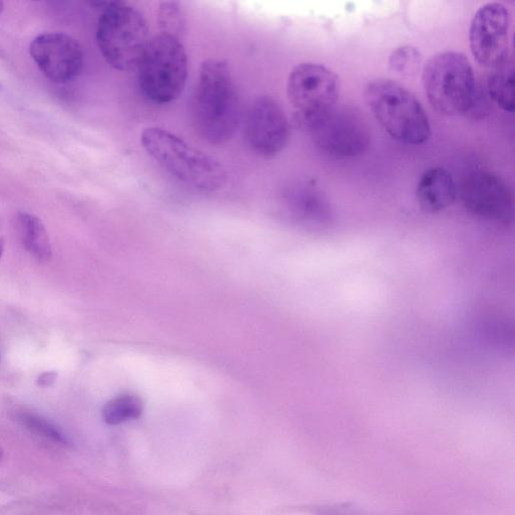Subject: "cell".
I'll list each match as a JSON object with an SVG mask.
<instances>
[{"label": "cell", "mask_w": 515, "mask_h": 515, "mask_svg": "<svg viewBox=\"0 0 515 515\" xmlns=\"http://www.w3.org/2000/svg\"><path fill=\"white\" fill-rule=\"evenodd\" d=\"M240 101L228 64L218 59L203 62L193 100L199 134L213 145L227 143L240 122Z\"/></svg>", "instance_id": "1"}, {"label": "cell", "mask_w": 515, "mask_h": 515, "mask_svg": "<svg viewBox=\"0 0 515 515\" xmlns=\"http://www.w3.org/2000/svg\"><path fill=\"white\" fill-rule=\"evenodd\" d=\"M140 141L167 174L186 186L204 193L220 192L227 187L228 175L223 164L175 133L149 127L142 132Z\"/></svg>", "instance_id": "2"}, {"label": "cell", "mask_w": 515, "mask_h": 515, "mask_svg": "<svg viewBox=\"0 0 515 515\" xmlns=\"http://www.w3.org/2000/svg\"><path fill=\"white\" fill-rule=\"evenodd\" d=\"M367 104L388 134L406 144H423L431 136L429 118L415 95L391 79L380 78L366 87Z\"/></svg>", "instance_id": "3"}, {"label": "cell", "mask_w": 515, "mask_h": 515, "mask_svg": "<svg viewBox=\"0 0 515 515\" xmlns=\"http://www.w3.org/2000/svg\"><path fill=\"white\" fill-rule=\"evenodd\" d=\"M423 85L431 106L442 115L472 113L479 100L472 66L461 53L433 56L424 67Z\"/></svg>", "instance_id": "4"}, {"label": "cell", "mask_w": 515, "mask_h": 515, "mask_svg": "<svg viewBox=\"0 0 515 515\" xmlns=\"http://www.w3.org/2000/svg\"><path fill=\"white\" fill-rule=\"evenodd\" d=\"M96 39L105 61L122 72L138 68L150 41L145 17L126 3L106 5Z\"/></svg>", "instance_id": "5"}, {"label": "cell", "mask_w": 515, "mask_h": 515, "mask_svg": "<svg viewBox=\"0 0 515 515\" xmlns=\"http://www.w3.org/2000/svg\"><path fill=\"white\" fill-rule=\"evenodd\" d=\"M143 95L156 104L176 101L185 91L189 61L181 39L159 33L150 39L138 66Z\"/></svg>", "instance_id": "6"}, {"label": "cell", "mask_w": 515, "mask_h": 515, "mask_svg": "<svg viewBox=\"0 0 515 515\" xmlns=\"http://www.w3.org/2000/svg\"><path fill=\"white\" fill-rule=\"evenodd\" d=\"M303 126L317 147L332 156L355 157L363 154L370 145L369 127L354 108L336 104Z\"/></svg>", "instance_id": "7"}, {"label": "cell", "mask_w": 515, "mask_h": 515, "mask_svg": "<svg viewBox=\"0 0 515 515\" xmlns=\"http://www.w3.org/2000/svg\"><path fill=\"white\" fill-rule=\"evenodd\" d=\"M287 95L303 125L337 104L339 81L326 67L303 63L292 70L288 79Z\"/></svg>", "instance_id": "8"}, {"label": "cell", "mask_w": 515, "mask_h": 515, "mask_svg": "<svg viewBox=\"0 0 515 515\" xmlns=\"http://www.w3.org/2000/svg\"><path fill=\"white\" fill-rule=\"evenodd\" d=\"M510 14L498 3L480 8L471 22L469 44L476 62L497 69L507 63Z\"/></svg>", "instance_id": "9"}, {"label": "cell", "mask_w": 515, "mask_h": 515, "mask_svg": "<svg viewBox=\"0 0 515 515\" xmlns=\"http://www.w3.org/2000/svg\"><path fill=\"white\" fill-rule=\"evenodd\" d=\"M30 54L39 70L55 83L76 80L84 67L82 46L64 33L51 32L38 36L31 43Z\"/></svg>", "instance_id": "10"}, {"label": "cell", "mask_w": 515, "mask_h": 515, "mask_svg": "<svg viewBox=\"0 0 515 515\" xmlns=\"http://www.w3.org/2000/svg\"><path fill=\"white\" fill-rule=\"evenodd\" d=\"M246 136L250 147L261 156L273 157L287 146L290 124L279 104L271 96H261L249 109Z\"/></svg>", "instance_id": "11"}, {"label": "cell", "mask_w": 515, "mask_h": 515, "mask_svg": "<svg viewBox=\"0 0 515 515\" xmlns=\"http://www.w3.org/2000/svg\"><path fill=\"white\" fill-rule=\"evenodd\" d=\"M460 197L464 207L477 217L500 223L512 219V191L497 175L487 171L471 174L462 184Z\"/></svg>", "instance_id": "12"}, {"label": "cell", "mask_w": 515, "mask_h": 515, "mask_svg": "<svg viewBox=\"0 0 515 515\" xmlns=\"http://www.w3.org/2000/svg\"><path fill=\"white\" fill-rule=\"evenodd\" d=\"M457 196L456 183L447 169L434 167L425 171L417 189L419 205L425 212L440 213L452 206Z\"/></svg>", "instance_id": "13"}, {"label": "cell", "mask_w": 515, "mask_h": 515, "mask_svg": "<svg viewBox=\"0 0 515 515\" xmlns=\"http://www.w3.org/2000/svg\"><path fill=\"white\" fill-rule=\"evenodd\" d=\"M20 240L27 252L39 263H49L53 251L49 234L43 222L29 213H20L17 218Z\"/></svg>", "instance_id": "14"}, {"label": "cell", "mask_w": 515, "mask_h": 515, "mask_svg": "<svg viewBox=\"0 0 515 515\" xmlns=\"http://www.w3.org/2000/svg\"><path fill=\"white\" fill-rule=\"evenodd\" d=\"M514 83V70L512 67H508L507 63L495 69L488 79L487 91L489 97L503 111L513 112L515 109Z\"/></svg>", "instance_id": "15"}, {"label": "cell", "mask_w": 515, "mask_h": 515, "mask_svg": "<svg viewBox=\"0 0 515 515\" xmlns=\"http://www.w3.org/2000/svg\"><path fill=\"white\" fill-rule=\"evenodd\" d=\"M143 411L141 400L134 395H122L103 408V419L108 425L116 426L122 423L138 419Z\"/></svg>", "instance_id": "16"}, {"label": "cell", "mask_w": 515, "mask_h": 515, "mask_svg": "<svg viewBox=\"0 0 515 515\" xmlns=\"http://www.w3.org/2000/svg\"><path fill=\"white\" fill-rule=\"evenodd\" d=\"M160 33L181 39L186 26L184 12L179 3L164 2L158 8Z\"/></svg>", "instance_id": "17"}, {"label": "cell", "mask_w": 515, "mask_h": 515, "mask_svg": "<svg viewBox=\"0 0 515 515\" xmlns=\"http://www.w3.org/2000/svg\"><path fill=\"white\" fill-rule=\"evenodd\" d=\"M19 421L28 430L39 437L59 445L68 444V439L61 430L43 417L23 413L19 416Z\"/></svg>", "instance_id": "18"}, {"label": "cell", "mask_w": 515, "mask_h": 515, "mask_svg": "<svg viewBox=\"0 0 515 515\" xmlns=\"http://www.w3.org/2000/svg\"><path fill=\"white\" fill-rule=\"evenodd\" d=\"M421 61L422 55L416 48L403 47L394 51L390 66L398 74L411 76L418 71Z\"/></svg>", "instance_id": "19"}, {"label": "cell", "mask_w": 515, "mask_h": 515, "mask_svg": "<svg viewBox=\"0 0 515 515\" xmlns=\"http://www.w3.org/2000/svg\"><path fill=\"white\" fill-rule=\"evenodd\" d=\"M55 380V376L51 375V374H47V375H43L42 378H41V383L42 385L43 384H48V383H53Z\"/></svg>", "instance_id": "20"}, {"label": "cell", "mask_w": 515, "mask_h": 515, "mask_svg": "<svg viewBox=\"0 0 515 515\" xmlns=\"http://www.w3.org/2000/svg\"><path fill=\"white\" fill-rule=\"evenodd\" d=\"M321 515H353V514H349L347 512H341V511H328V512L323 513Z\"/></svg>", "instance_id": "21"}, {"label": "cell", "mask_w": 515, "mask_h": 515, "mask_svg": "<svg viewBox=\"0 0 515 515\" xmlns=\"http://www.w3.org/2000/svg\"><path fill=\"white\" fill-rule=\"evenodd\" d=\"M4 251H5V239L2 238V239H0V259H2Z\"/></svg>", "instance_id": "22"}, {"label": "cell", "mask_w": 515, "mask_h": 515, "mask_svg": "<svg viewBox=\"0 0 515 515\" xmlns=\"http://www.w3.org/2000/svg\"><path fill=\"white\" fill-rule=\"evenodd\" d=\"M4 458V449L0 447V461H2Z\"/></svg>", "instance_id": "23"}, {"label": "cell", "mask_w": 515, "mask_h": 515, "mask_svg": "<svg viewBox=\"0 0 515 515\" xmlns=\"http://www.w3.org/2000/svg\"><path fill=\"white\" fill-rule=\"evenodd\" d=\"M5 6L2 2H0V14L4 12Z\"/></svg>", "instance_id": "24"}, {"label": "cell", "mask_w": 515, "mask_h": 515, "mask_svg": "<svg viewBox=\"0 0 515 515\" xmlns=\"http://www.w3.org/2000/svg\"><path fill=\"white\" fill-rule=\"evenodd\" d=\"M0 88H2V85H0Z\"/></svg>", "instance_id": "25"}]
</instances>
